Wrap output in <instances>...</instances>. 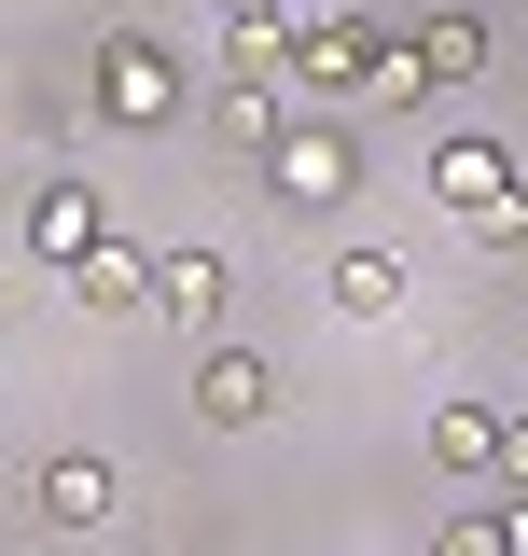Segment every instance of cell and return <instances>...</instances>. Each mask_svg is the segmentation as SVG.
Wrapping results in <instances>:
<instances>
[{"label":"cell","instance_id":"obj_1","mask_svg":"<svg viewBox=\"0 0 528 556\" xmlns=\"http://www.w3.org/2000/svg\"><path fill=\"white\" fill-rule=\"evenodd\" d=\"M278 70H292L320 112H362V98H376V112H403V98H431V84H417V56H403V42H376L362 14H320V28H292V42H278Z\"/></svg>","mask_w":528,"mask_h":556},{"label":"cell","instance_id":"obj_2","mask_svg":"<svg viewBox=\"0 0 528 556\" xmlns=\"http://www.w3.org/2000/svg\"><path fill=\"white\" fill-rule=\"evenodd\" d=\"M348 181H362L348 112H292V126H278V195L292 208H348Z\"/></svg>","mask_w":528,"mask_h":556},{"label":"cell","instance_id":"obj_3","mask_svg":"<svg viewBox=\"0 0 528 556\" xmlns=\"http://www.w3.org/2000/svg\"><path fill=\"white\" fill-rule=\"evenodd\" d=\"M196 417H209V431H264V417H278V362L209 334V348H196Z\"/></svg>","mask_w":528,"mask_h":556},{"label":"cell","instance_id":"obj_4","mask_svg":"<svg viewBox=\"0 0 528 556\" xmlns=\"http://www.w3.org/2000/svg\"><path fill=\"white\" fill-rule=\"evenodd\" d=\"M98 112L112 126H167L181 112V56L167 42H98Z\"/></svg>","mask_w":528,"mask_h":556},{"label":"cell","instance_id":"obj_5","mask_svg":"<svg viewBox=\"0 0 528 556\" xmlns=\"http://www.w3.org/2000/svg\"><path fill=\"white\" fill-rule=\"evenodd\" d=\"M223 306H237V265L223 251H167L153 265V320L167 334H223Z\"/></svg>","mask_w":528,"mask_h":556},{"label":"cell","instance_id":"obj_6","mask_svg":"<svg viewBox=\"0 0 528 556\" xmlns=\"http://www.w3.org/2000/svg\"><path fill=\"white\" fill-rule=\"evenodd\" d=\"M28 251H42V278H70L98 251V195H84L70 167H42V195H28Z\"/></svg>","mask_w":528,"mask_h":556},{"label":"cell","instance_id":"obj_7","mask_svg":"<svg viewBox=\"0 0 528 556\" xmlns=\"http://www.w3.org/2000/svg\"><path fill=\"white\" fill-rule=\"evenodd\" d=\"M70 306H98V320H139V306H153V251H126V237H98V251L70 265Z\"/></svg>","mask_w":528,"mask_h":556},{"label":"cell","instance_id":"obj_8","mask_svg":"<svg viewBox=\"0 0 528 556\" xmlns=\"http://www.w3.org/2000/svg\"><path fill=\"white\" fill-rule=\"evenodd\" d=\"M28 501H42V529H98L126 486H112V459H84V445H70V459H42V473H28Z\"/></svg>","mask_w":528,"mask_h":556},{"label":"cell","instance_id":"obj_9","mask_svg":"<svg viewBox=\"0 0 528 556\" xmlns=\"http://www.w3.org/2000/svg\"><path fill=\"white\" fill-rule=\"evenodd\" d=\"M334 306L348 320H390L403 306V251H334Z\"/></svg>","mask_w":528,"mask_h":556},{"label":"cell","instance_id":"obj_10","mask_svg":"<svg viewBox=\"0 0 528 556\" xmlns=\"http://www.w3.org/2000/svg\"><path fill=\"white\" fill-rule=\"evenodd\" d=\"M403 56H417V84H473V70H487V28H473V14H431Z\"/></svg>","mask_w":528,"mask_h":556},{"label":"cell","instance_id":"obj_11","mask_svg":"<svg viewBox=\"0 0 528 556\" xmlns=\"http://www.w3.org/2000/svg\"><path fill=\"white\" fill-rule=\"evenodd\" d=\"M431 459L445 473H487L501 459V404H431Z\"/></svg>","mask_w":528,"mask_h":556},{"label":"cell","instance_id":"obj_12","mask_svg":"<svg viewBox=\"0 0 528 556\" xmlns=\"http://www.w3.org/2000/svg\"><path fill=\"white\" fill-rule=\"evenodd\" d=\"M431 556H501V501H487V515H445V529H431Z\"/></svg>","mask_w":528,"mask_h":556},{"label":"cell","instance_id":"obj_13","mask_svg":"<svg viewBox=\"0 0 528 556\" xmlns=\"http://www.w3.org/2000/svg\"><path fill=\"white\" fill-rule=\"evenodd\" d=\"M487 473H515V486H528V417H501V459H487Z\"/></svg>","mask_w":528,"mask_h":556},{"label":"cell","instance_id":"obj_14","mask_svg":"<svg viewBox=\"0 0 528 556\" xmlns=\"http://www.w3.org/2000/svg\"><path fill=\"white\" fill-rule=\"evenodd\" d=\"M223 28H278V0H223Z\"/></svg>","mask_w":528,"mask_h":556},{"label":"cell","instance_id":"obj_15","mask_svg":"<svg viewBox=\"0 0 528 556\" xmlns=\"http://www.w3.org/2000/svg\"><path fill=\"white\" fill-rule=\"evenodd\" d=\"M501 556H528V501H501Z\"/></svg>","mask_w":528,"mask_h":556}]
</instances>
